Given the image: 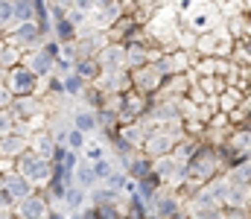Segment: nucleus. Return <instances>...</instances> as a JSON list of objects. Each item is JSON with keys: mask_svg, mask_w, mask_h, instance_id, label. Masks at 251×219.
Wrapping results in <instances>:
<instances>
[{"mask_svg": "<svg viewBox=\"0 0 251 219\" xmlns=\"http://www.w3.org/2000/svg\"><path fill=\"white\" fill-rule=\"evenodd\" d=\"M79 181H82V187H91V184H94V172H91L88 167H82V170H79Z\"/></svg>", "mask_w": 251, "mask_h": 219, "instance_id": "10", "label": "nucleus"}, {"mask_svg": "<svg viewBox=\"0 0 251 219\" xmlns=\"http://www.w3.org/2000/svg\"><path fill=\"white\" fill-rule=\"evenodd\" d=\"M24 149H26V138H21V135H3L0 138V152H6V155H18Z\"/></svg>", "mask_w": 251, "mask_h": 219, "instance_id": "5", "label": "nucleus"}, {"mask_svg": "<svg viewBox=\"0 0 251 219\" xmlns=\"http://www.w3.org/2000/svg\"><path fill=\"white\" fill-rule=\"evenodd\" d=\"M47 65H50V59H47L44 53H35V56H32V68H38V73H44Z\"/></svg>", "mask_w": 251, "mask_h": 219, "instance_id": "9", "label": "nucleus"}, {"mask_svg": "<svg viewBox=\"0 0 251 219\" xmlns=\"http://www.w3.org/2000/svg\"><path fill=\"white\" fill-rule=\"evenodd\" d=\"M32 88V73L29 71H15L12 73V85L9 91H29Z\"/></svg>", "mask_w": 251, "mask_h": 219, "instance_id": "6", "label": "nucleus"}, {"mask_svg": "<svg viewBox=\"0 0 251 219\" xmlns=\"http://www.w3.org/2000/svg\"><path fill=\"white\" fill-rule=\"evenodd\" d=\"M3 187H9V190H6L9 196H18V199H26V196H29V181H26L24 175H6Z\"/></svg>", "mask_w": 251, "mask_h": 219, "instance_id": "3", "label": "nucleus"}, {"mask_svg": "<svg viewBox=\"0 0 251 219\" xmlns=\"http://www.w3.org/2000/svg\"><path fill=\"white\" fill-rule=\"evenodd\" d=\"M76 126H79V132H85V129H91V126H94V117H91V114H79Z\"/></svg>", "mask_w": 251, "mask_h": 219, "instance_id": "11", "label": "nucleus"}, {"mask_svg": "<svg viewBox=\"0 0 251 219\" xmlns=\"http://www.w3.org/2000/svg\"><path fill=\"white\" fill-rule=\"evenodd\" d=\"M44 211H47V208H44V202H41V199H35V196H32V199L26 196V199L21 202V217H24V219H41V217H44Z\"/></svg>", "mask_w": 251, "mask_h": 219, "instance_id": "4", "label": "nucleus"}, {"mask_svg": "<svg viewBox=\"0 0 251 219\" xmlns=\"http://www.w3.org/2000/svg\"><path fill=\"white\" fill-rule=\"evenodd\" d=\"M9 126H12V120H9V117L3 120V114H0V135H6V132H9Z\"/></svg>", "mask_w": 251, "mask_h": 219, "instance_id": "16", "label": "nucleus"}, {"mask_svg": "<svg viewBox=\"0 0 251 219\" xmlns=\"http://www.w3.org/2000/svg\"><path fill=\"white\" fill-rule=\"evenodd\" d=\"M18 15H21V18H29V15H32V3H26V0L18 3Z\"/></svg>", "mask_w": 251, "mask_h": 219, "instance_id": "14", "label": "nucleus"}, {"mask_svg": "<svg viewBox=\"0 0 251 219\" xmlns=\"http://www.w3.org/2000/svg\"><path fill=\"white\" fill-rule=\"evenodd\" d=\"M21 175L29 181V184H38V181H47L50 178V164L44 161V158H24V164H21Z\"/></svg>", "mask_w": 251, "mask_h": 219, "instance_id": "1", "label": "nucleus"}, {"mask_svg": "<svg viewBox=\"0 0 251 219\" xmlns=\"http://www.w3.org/2000/svg\"><path fill=\"white\" fill-rule=\"evenodd\" d=\"M158 76H161V71H158V68H140V73H137L134 79H137V85L155 88V85H158Z\"/></svg>", "mask_w": 251, "mask_h": 219, "instance_id": "7", "label": "nucleus"}, {"mask_svg": "<svg viewBox=\"0 0 251 219\" xmlns=\"http://www.w3.org/2000/svg\"><path fill=\"white\" fill-rule=\"evenodd\" d=\"M97 62H100V65H102L105 71H114V68H120V65L126 62V50H123V47H117V44H114V47L102 50V53L97 56Z\"/></svg>", "mask_w": 251, "mask_h": 219, "instance_id": "2", "label": "nucleus"}, {"mask_svg": "<svg viewBox=\"0 0 251 219\" xmlns=\"http://www.w3.org/2000/svg\"><path fill=\"white\" fill-rule=\"evenodd\" d=\"M94 175H97V178H105V175H111V167H108L105 161H102V164H94Z\"/></svg>", "mask_w": 251, "mask_h": 219, "instance_id": "12", "label": "nucleus"}, {"mask_svg": "<svg viewBox=\"0 0 251 219\" xmlns=\"http://www.w3.org/2000/svg\"><path fill=\"white\" fill-rule=\"evenodd\" d=\"M152 141H155V144H149V152H152V155H155V152H164L167 146H173L170 138H152Z\"/></svg>", "mask_w": 251, "mask_h": 219, "instance_id": "8", "label": "nucleus"}, {"mask_svg": "<svg viewBox=\"0 0 251 219\" xmlns=\"http://www.w3.org/2000/svg\"><path fill=\"white\" fill-rule=\"evenodd\" d=\"M67 144L73 146V149H79V146H82V132H79V129H76V132H70V138H67Z\"/></svg>", "mask_w": 251, "mask_h": 219, "instance_id": "13", "label": "nucleus"}, {"mask_svg": "<svg viewBox=\"0 0 251 219\" xmlns=\"http://www.w3.org/2000/svg\"><path fill=\"white\" fill-rule=\"evenodd\" d=\"M9 99H12V91H9V88H3V85H0V105H6V102H9Z\"/></svg>", "mask_w": 251, "mask_h": 219, "instance_id": "15", "label": "nucleus"}]
</instances>
